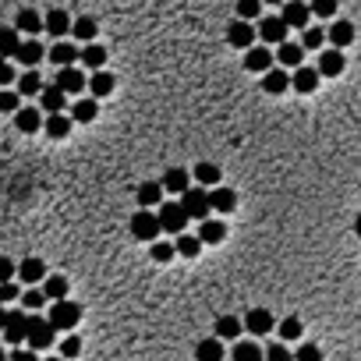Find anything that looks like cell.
<instances>
[{
	"instance_id": "cell-17",
	"label": "cell",
	"mask_w": 361,
	"mask_h": 361,
	"mask_svg": "<svg viewBox=\"0 0 361 361\" xmlns=\"http://www.w3.org/2000/svg\"><path fill=\"white\" fill-rule=\"evenodd\" d=\"M195 184L198 188H220L223 184V170L216 167V163H195Z\"/></svg>"
},
{
	"instance_id": "cell-29",
	"label": "cell",
	"mask_w": 361,
	"mask_h": 361,
	"mask_svg": "<svg viewBox=\"0 0 361 361\" xmlns=\"http://www.w3.org/2000/svg\"><path fill=\"white\" fill-rule=\"evenodd\" d=\"M43 22H46V32L54 36V39L68 36V32H71V25H75V22L68 18V11H50V15H46Z\"/></svg>"
},
{
	"instance_id": "cell-13",
	"label": "cell",
	"mask_w": 361,
	"mask_h": 361,
	"mask_svg": "<svg viewBox=\"0 0 361 361\" xmlns=\"http://www.w3.org/2000/svg\"><path fill=\"white\" fill-rule=\"evenodd\" d=\"M316 68H319V75H323V78H337V75L347 68V61H344V50H323Z\"/></svg>"
},
{
	"instance_id": "cell-31",
	"label": "cell",
	"mask_w": 361,
	"mask_h": 361,
	"mask_svg": "<svg viewBox=\"0 0 361 361\" xmlns=\"http://www.w3.org/2000/svg\"><path fill=\"white\" fill-rule=\"evenodd\" d=\"M22 32L18 29H11V25H0V57H15L18 54V46H22V39H18Z\"/></svg>"
},
{
	"instance_id": "cell-18",
	"label": "cell",
	"mask_w": 361,
	"mask_h": 361,
	"mask_svg": "<svg viewBox=\"0 0 361 361\" xmlns=\"http://www.w3.org/2000/svg\"><path fill=\"white\" fill-rule=\"evenodd\" d=\"M46 57L54 61L57 68H75V61H82V50H78L75 43H57V46L50 50Z\"/></svg>"
},
{
	"instance_id": "cell-36",
	"label": "cell",
	"mask_w": 361,
	"mask_h": 361,
	"mask_svg": "<svg viewBox=\"0 0 361 361\" xmlns=\"http://www.w3.org/2000/svg\"><path fill=\"white\" fill-rule=\"evenodd\" d=\"M82 64L103 71V64H107V50H103L99 43H85V46H82Z\"/></svg>"
},
{
	"instance_id": "cell-41",
	"label": "cell",
	"mask_w": 361,
	"mask_h": 361,
	"mask_svg": "<svg viewBox=\"0 0 361 361\" xmlns=\"http://www.w3.org/2000/svg\"><path fill=\"white\" fill-rule=\"evenodd\" d=\"M326 39H330V36H326L323 29H316V25L301 32V46H304V50H323V43H326Z\"/></svg>"
},
{
	"instance_id": "cell-20",
	"label": "cell",
	"mask_w": 361,
	"mask_h": 361,
	"mask_svg": "<svg viewBox=\"0 0 361 361\" xmlns=\"http://www.w3.org/2000/svg\"><path fill=\"white\" fill-rule=\"evenodd\" d=\"M290 89V75L283 71V68H270L266 75H263V92H270V96H283Z\"/></svg>"
},
{
	"instance_id": "cell-19",
	"label": "cell",
	"mask_w": 361,
	"mask_h": 361,
	"mask_svg": "<svg viewBox=\"0 0 361 361\" xmlns=\"http://www.w3.org/2000/svg\"><path fill=\"white\" fill-rule=\"evenodd\" d=\"M209 202H213V213H220V216H227V213H234L237 209V195L230 191V188H209Z\"/></svg>"
},
{
	"instance_id": "cell-47",
	"label": "cell",
	"mask_w": 361,
	"mask_h": 361,
	"mask_svg": "<svg viewBox=\"0 0 361 361\" xmlns=\"http://www.w3.org/2000/svg\"><path fill=\"white\" fill-rule=\"evenodd\" d=\"M78 354H82V340H78L75 333H68V337L61 340V358L71 361V358H78Z\"/></svg>"
},
{
	"instance_id": "cell-34",
	"label": "cell",
	"mask_w": 361,
	"mask_h": 361,
	"mask_svg": "<svg viewBox=\"0 0 361 361\" xmlns=\"http://www.w3.org/2000/svg\"><path fill=\"white\" fill-rule=\"evenodd\" d=\"M18 277L25 283H39V280H46V263L43 259H25V263H18Z\"/></svg>"
},
{
	"instance_id": "cell-32",
	"label": "cell",
	"mask_w": 361,
	"mask_h": 361,
	"mask_svg": "<svg viewBox=\"0 0 361 361\" xmlns=\"http://www.w3.org/2000/svg\"><path fill=\"white\" fill-rule=\"evenodd\" d=\"M114 85H117V78H114L110 71H96V75L89 78V92H92V99L110 96V92H114Z\"/></svg>"
},
{
	"instance_id": "cell-54",
	"label": "cell",
	"mask_w": 361,
	"mask_h": 361,
	"mask_svg": "<svg viewBox=\"0 0 361 361\" xmlns=\"http://www.w3.org/2000/svg\"><path fill=\"white\" fill-rule=\"evenodd\" d=\"M15 273H18V266H15L11 259H4V255H0V283H8Z\"/></svg>"
},
{
	"instance_id": "cell-48",
	"label": "cell",
	"mask_w": 361,
	"mask_h": 361,
	"mask_svg": "<svg viewBox=\"0 0 361 361\" xmlns=\"http://www.w3.org/2000/svg\"><path fill=\"white\" fill-rule=\"evenodd\" d=\"M22 301H25V308H32V312H36V308H43V304H46L50 297H46V294H43L39 287H29V290L22 294Z\"/></svg>"
},
{
	"instance_id": "cell-52",
	"label": "cell",
	"mask_w": 361,
	"mask_h": 361,
	"mask_svg": "<svg viewBox=\"0 0 361 361\" xmlns=\"http://www.w3.org/2000/svg\"><path fill=\"white\" fill-rule=\"evenodd\" d=\"M15 297H22V290H18L11 280H8V283H0V304H11Z\"/></svg>"
},
{
	"instance_id": "cell-14",
	"label": "cell",
	"mask_w": 361,
	"mask_h": 361,
	"mask_svg": "<svg viewBox=\"0 0 361 361\" xmlns=\"http://www.w3.org/2000/svg\"><path fill=\"white\" fill-rule=\"evenodd\" d=\"M43 57H46V50H43V43H39V39H22L18 54H15V61H18L22 68H36Z\"/></svg>"
},
{
	"instance_id": "cell-7",
	"label": "cell",
	"mask_w": 361,
	"mask_h": 361,
	"mask_svg": "<svg viewBox=\"0 0 361 361\" xmlns=\"http://www.w3.org/2000/svg\"><path fill=\"white\" fill-rule=\"evenodd\" d=\"M255 39H259V29H255L251 22L234 18V22L227 25V43H230V46H237V50H251Z\"/></svg>"
},
{
	"instance_id": "cell-22",
	"label": "cell",
	"mask_w": 361,
	"mask_h": 361,
	"mask_svg": "<svg viewBox=\"0 0 361 361\" xmlns=\"http://www.w3.org/2000/svg\"><path fill=\"white\" fill-rule=\"evenodd\" d=\"M163 191H174V195H184L188 188H191V174L184 170V167H170L167 174H163Z\"/></svg>"
},
{
	"instance_id": "cell-9",
	"label": "cell",
	"mask_w": 361,
	"mask_h": 361,
	"mask_svg": "<svg viewBox=\"0 0 361 361\" xmlns=\"http://www.w3.org/2000/svg\"><path fill=\"white\" fill-rule=\"evenodd\" d=\"M273 326H277V319H273L270 308H248V316H244V330H248L251 337H266Z\"/></svg>"
},
{
	"instance_id": "cell-53",
	"label": "cell",
	"mask_w": 361,
	"mask_h": 361,
	"mask_svg": "<svg viewBox=\"0 0 361 361\" xmlns=\"http://www.w3.org/2000/svg\"><path fill=\"white\" fill-rule=\"evenodd\" d=\"M11 82H15V68H11V61H8V57H0V89L11 85Z\"/></svg>"
},
{
	"instance_id": "cell-45",
	"label": "cell",
	"mask_w": 361,
	"mask_h": 361,
	"mask_svg": "<svg viewBox=\"0 0 361 361\" xmlns=\"http://www.w3.org/2000/svg\"><path fill=\"white\" fill-rule=\"evenodd\" d=\"M280 340H301V319L297 316H287L280 323Z\"/></svg>"
},
{
	"instance_id": "cell-55",
	"label": "cell",
	"mask_w": 361,
	"mask_h": 361,
	"mask_svg": "<svg viewBox=\"0 0 361 361\" xmlns=\"http://www.w3.org/2000/svg\"><path fill=\"white\" fill-rule=\"evenodd\" d=\"M11 361H39L36 351H11Z\"/></svg>"
},
{
	"instance_id": "cell-11",
	"label": "cell",
	"mask_w": 361,
	"mask_h": 361,
	"mask_svg": "<svg viewBox=\"0 0 361 361\" xmlns=\"http://www.w3.org/2000/svg\"><path fill=\"white\" fill-rule=\"evenodd\" d=\"M319 78H323V75H319V68H304V64H301V68H294L290 89H294V92H301V96H308V92H316V89H319Z\"/></svg>"
},
{
	"instance_id": "cell-43",
	"label": "cell",
	"mask_w": 361,
	"mask_h": 361,
	"mask_svg": "<svg viewBox=\"0 0 361 361\" xmlns=\"http://www.w3.org/2000/svg\"><path fill=\"white\" fill-rule=\"evenodd\" d=\"M18 110H22V92L0 89V114H18Z\"/></svg>"
},
{
	"instance_id": "cell-25",
	"label": "cell",
	"mask_w": 361,
	"mask_h": 361,
	"mask_svg": "<svg viewBox=\"0 0 361 361\" xmlns=\"http://www.w3.org/2000/svg\"><path fill=\"white\" fill-rule=\"evenodd\" d=\"M277 61H280V68H301V61H304V46H301V43H280Z\"/></svg>"
},
{
	"instance_id": "cell-5",
	"label": "cell",
	"mask_w": 361,
	"mask_h": 361,
	"mask_svg": "<svg viewBox=\"0 0 361 361\" xmlns=\"http://www.w3.org/2000/svg\"><path fill=\"white\" fill-rule=\"evenodd\" d=\"M244 68L251 75H266L270 68H277V54L266 46V43H255L251 50H244Z\"/></svg>"
},
{
	"instance_id": "cell-6",
	"label": "cell",
	"mask_w": 361,
	"mask_h": 361,
	"mask_svg": "<svg viewBox=\"0 0 361 361\" xmlns=\"http://www.w3.org/2000/svg\"><path fill=\"white\" fill-rule=\"evenodd\" d=\"M255 29H259V39L270 46H280V43H287V32H290V25L283 22V15H266V18H259V25H255Z\"/></svg>"
},
{
	"instance_id": "cell-51",
	"label": "cell",
	"mask_w": 361,
	"mask_h": 361,
	"mask_svg": "<svg viewBox=\"0 0 361 361\" xmlns=\"http://www.w3.org/2000/svg\"><path fill=\"white\" fill-rule=\"evenodd\" d=\"M266 361H294V351H287L283 344H270L266 347Z\"/></svg>"
},
{
	"instance_id": "cell-60",
	"label": "cell",
	"mask_w": 361,
	"mask_h": 361,
	"mask_svg": "<svg viewBox=\"0 0 361 361\" xmlns=\"http://www.w3.org/2000/svg\"><path fill=\"white\" fill-rule=\"evenodd\" d=\"M4 358H8V351H4V347H0V361H4Z\"/></svg>"
},
{
	"instance_id": "cell-35",
	"label": "cell",
	"mask_w": 361,
	"mask_h": 361,
	"mask_svg": "<svg viewBox=\"0 0 361 361\" xmlns=\"http://www.w3.org/2000/svg\"><path fill=\"white\" fill-rule=\"evenodd\" d=\"M71 124H75V121H71V117H64V114H46V124H43V128H46V135H50V138H68Z\"/></svg>"
},
{
	"instance_id": "cell-56",
	"label": "cell",
	"mask_w": 361,
	"mask_h": 361,
	"mask_svg": "<svg viewBox=\"0 0 361 361\" xmlns=\"http://www.w3.org/2000/svg\"><path fill=\"white\" fill-rule=\"evenodd\" d=\"M4 326H8V308L0 304V333H4Z\"/></svg>"
},
{
	"instance_id": "cell-33",
	"label": "cell",
	"mask_w": 361,
	"mask_h": 361,
	"mask_svg": "<svg viewBox=\"0 0 361 361\" xmlns=\"http://www.w3.org/2000/svg\"><path fill=\"white\" fill-rule=\"evenodd\" d=\"M15 29H18V32H25V36H39V32L46 29V22H43L36 11H29V8H25V11H18V22H15Z\"/></svg>"
},
{
	"instance_id": "cell-58",
	"label": "cell",
	"mask_w": 361,
	"mask_h": 361,
	"mask_svg": "<svg viewBox=\"0 0 361 361\" xmlns=\"http://www.w3.org/2000/svg\"><path fill=\"white\" fill-rule=\"evenodd\" d=\"M263 4H277V8H283V4H287V0H263Z\"/></svg>"
},
{
	"instance_id": "cell-4",
	"label": "cell",
	"mask_w": 361,
	"mask_h": 361,
	"mask_svg": "<svg viewBox=\"0 0 361 361\" xmlns=\"http://www.w3.org/2000/svg\"><path fill=\"white\" fill-rule=\"evenodd\" d=\"M131 234H135L138 241H160V234H163L160 216L152 213V209H138V213L131 216Z\"/></svg>"
},
{
	"instance_id": "cell-21",
	"label": "cell",
	"mask_w": 361,
	"mask_h": 361,
	"mask_svg": "<svg viewBox=\"0 0 361 361\" xmlns=\"http://www.w3.org/2000/svg\"><path fill=\"white\" fill-rule=\"evenodd\" d=\"M43 124H46V121H43V114H39L36 107H22V110L15 114V128H18L22 135H36Z\"/></svg>"
},
{
	"instance_id": "cell-27",
	"label": "cell",
	"mask_w": 361,
	"mask_h": 361,
	"mask_svg": "<svg viewBox=\"0 0 361 361\" xmlns=\"http://www.w3.org/2000/svg\"><path fill=\"white\" fill-rule=\"evenodd\" d=\"M160 202H163V184L160 181L138 184V205H142V209H152V205H160Z\"/></svg>"
},
{
	"instance_id": "cell-57",
	"label": "cell",
	"mask_w": 361,
	"mask_h": 361,
	"mask_svg": "<svg viewBox=\"0 0 361 361\" xmlns=\"http://www.w3.org/2000/svg\"><path fill=\"white\" fill-rule=\"evenodd\" d=\"M354 234L361 237V213H358V220H354Z\"/></svg>"
},
{
	"instance_id": "cell-28",
	"label": "cell",
	"mask_w": 361,
	"mask_h": 361,
	"mask_svg": "<svg viewBox=\"0 0 361 361\" xmlns=\"http://www.w3.org/2000/svg\"><path fill=\"white\" fill-rule=\"evenodd\" d=\"M230 354L234 361H266V347H259L255 340H237Z\"/></svg>"
},
{
	"instance_id": "cell-39",
	"label": "cell",
	"mask_w": 361,
	"mask_h": 361,
	"mask_svg": "<svg viewBox=\"0 0 361 361\" xmlns=\"http://www.w3.org/2000/svg\"><path fill=\"white\" fill-rule=\"evenodd\" d=\"M43 294H46L50 301H64V297H68V280H64V277H46V280H43Z\"/></svg>"
},
{
	"instance_id": "cell-2",
	"label": "cell",
	"mask_w": 361,
	"mask_h": 361,
	"mask_svg": "<svg viewBox=\"0 0 361 361\" xmlns=\"http://www.w3.org/2000/svg\"><path fill=\"white\" fill-rule=\"evenodd\" d=\"M181 205H184V213L191 216V220H209V213H213V202H209V188H188L184 195H181Z\"/></svg>"
},
{
	"instance_id": "cell-49",
	"label": "cell",
	"mask_w": 361,
	"mask_h": 361,
	"mask_svg": "<svg viewBox=\"0 0 361 361\" xmlns=\"http://www.w3.org/2000/svg\"><path fill=\"white\" fill-rule=\"evenodd\" d=\"M294 361H323V351H319L316 344H301V347L294 351Z\"/></svg>"
},
{
	"instance_id": "cell-40",
	"label": "cell",
	"mask_w": 361,
	"mask_h": 361,
	"mask_svg": "<svg viewBox=\"0 0 361 361\" xmlns=\"http://www.w3.org/2000/svg\"><path fill=\"white\" fill-rule=\"evenodd\" d=\"M18 92H22V96H39V92H43V78H39L36 68H29V71L18 78Z\"/></svg>"
},
{
	"instance_id": "cell-37",
	"label": "cell",
	"mask_w": 361,
	"mask_h": 361,
	"mask_svg": "<svg viewBox=\"0 0 361 361\" xmlns=\"http://www.w3.org/2000/svg\"><path fill=\"white\" fill-rule=\"evenodd\" d=\"M244 330V319H234V316H220L216 319V337L220 340H237Z\"/></svg>"
},
{
	"instance_id": "cell-23",
	"label": "cell",
	"mask_w": 361,
	"mask_h": 361,
	"mask_svg": "<svg viewBox=\"0 0 361 361\" xmlns=\"http://www.w3.org/2000/svg\"><path fill=\"white\" fill-rule=\"evenodd\" d=\"M326 36H330L333 50H344V46H351V43H354V25H351V22H344V18H337V22L326 29Z\"/></svg>"
},
{
	"instance_id": "cell-24",
	"label": "cell",
	"mask_w": 361,
	"mask_h": 361,
	"mask_svg": "<svg viewBox=\"0 0 361 361\" xmlns=\"http://www.w3.org/2000/svg\"><path fill=\"white\" fill-rule=\"evenodd\" d=\"M198 237H202V244H220L223 237H227V223L223 220H202L198 223Z\"/></svg>"
},
{
	"instance_id": "cell-1",
	"label": "cell",
	"mask_w": 361,
	"mask_h": 361,
	"mask_svg": "<svg viewBox=\"0 0 361 361\" xmlns=\"http://www.w3.org/2000/svg\"><path fill=\"white\" fill-rule=\"evenodd\" d=\"M50 323H54L57 330H64V333H71L78 323H82V304H75V301H54L50 304V316H46Z\"/></svg>"
},
{
	"instance_id": "cell-8",
	"label": "cell",
	"mask_w": 361,
	"mask_h": 361,
	"mask_svg": "<svg viewBox=\"0 0 361 361\" xmlns=\"http://www.w3.org/2000/svg\"><path fill=\"white\" fill-rule=\"evenodd\" d=\"M156 216H160V227H163L167 234H184V227H188V220H191V216L184 213L181 202H167Z\"/></svg>"
},
{
	"instance_id": "cell-59",
	"label": "cell",
	"mask_w": 361,
	"mask_h": 361,
	"mask_svg": "<svg viewBox=\"0 0 361 361\" xmlns=\"http://www.w3.org/2000/svg\"><path fill=\"white\" fill-rule=\"evenodd\" d=\"M43 361H64V358H61V354H57V358H43Z\"/></svg>"
},
{
	"instance_id": "cell-3",
	"label": "cell",
	"mask_w": 361,
	"mask_h": 361,
	"mask_svg": "<svg viewBox=\"0 0 361 361\" xmlns=\"http://www.w3.org/2000/svg\"><path fill=\"white\" fill-rule=\"evenodd\" d=\"M54 337H57V326L43 319V316H29V347L32 351H46V347H54Z\"/></svg>"
},
{
	"instance_id": "cell-30",
	"label": "cell",
	"mask_w": 361,
	"mask_h": 361,
	"mask_svg": "<svg viewBox=\"0 0 361 361\" xmlns=\"http://www.w3.org/2000/svg\"><path fill=\"white\" fill-rule=\"evenodd\" d=\"M96 114H99V103H96L92 96L78 99L75 107H71V121H75V124H89V121H96Z\"/></svg>"
},
{
	"instance_id": "cell-12",
	"label": "cell",
	"mask_w": 361,
	"mask_h": 361,
	"mask_svg": "<svg viewBox=\"0 0 361 361\" xmlns=\"http://www.w3.org/2000/svg\"><path fill=\"white\" fill-rule=\"evenodd\" d=\"M4 340H8V344H25V340H29V316H25V312H8Z\"/></svg>"
},
{
	"instance_id": "cell-16",
	"label": "cell",
	"mask_w": 361,
	"mask_h": 361,
	"mask_svg": "<svg viewBox=\"0 0 361 361\" xmlns=\"http://www.w3.org/2000/svg\"><path fill=\"white\" fill-rule=\"evenodd\" d=\"M57 85H61L68 96H78L82 89H89V78H85L78 68H61V71H57Z\"/></svg>"
},
{
	"instance_id": "cell-38",
	"label": "cell",
	"mask_w": 361,
	"mask_h": 361,
	"mask_svg": "<svg viewBox=\"0 0 361 361\" xmlns=\"http://www.w3.org/2000/svg\"><path fill=\"white\" fill-rule=\"evenodd\" d=\"M96 18H89V15H82V18H75V25H71V36L75 39H82V43H92L96 39Z\"/></svg>"
},
{
	"instance_id": "cell-10",
	"label": "cell",
	"mask_w": 361,
	"mask_h": 361,
	"mask_svg": "<svg viewBox=\"0 0 361 361\" xmlns=\"http://www.w3.org/2000/svg\"><path fill=\"white\" fill-rule=\"evenodd\" d=\"M64 103H68V92L54 82V85H43V92H39V110H46V114H64Z\"/></svg>"
},
{
	"instance_id": "cell-50",
	"label": "cell",
	"mask_w": 361,
	"mask_h": 361,
	"mask_svg": "<svg viewBox=\"0 0 361 361\" xmlns=\"http://www.w3.org/2000/svg\"><path fill=\"white\" fill-rule=\"evenodd\" d=\"M312 15L316 18H333L337 15V0H312Z\"/></svg>"
},
{
	"instance_id": "cell-42",
	"label": "cell",
	"mask_w": 361,
	"mask_h": 361,
	"mask_svg": "<svg viewBox=\"0 0 361 361\" xmlns=\"http://www.w3.org/2000/svg\"><path fill=\"white\" fill-rule=\"evenodd\" d=\"M198 251H202V237H177V255H184V259H198Z\"/></svg>"
},
{
	"instance_id": "cell-44",
	"label": "cell",
	"mask_w": 361,
	"mask_h": 361,
	"mask_svg": "<svg viewBox=\"0 0 361 361\" xmlns=\"http://www.w3.org/2000/svg\"><path fill=\"white\" fill-rule=\"evenodd\" d=\"M177 255V244L170 241H152V263H170Z\"/></svg>"
},
{
	"instance_id": "cell-15",
	"label": "cell",
	"mask_w": 361,
	"mask_h": 361,
	"mask_svg": "<svg viewBox=\"0 0 361 361\" xmlns=\"http://www.w3.org/2000/svg\"><path fill=\"white\" fill-rule=\"evenodd\" d=\"M280 15H283V22H287L290 29H308V15H312V8L301 4V0H287Z\"/></svg>"
},
{
	"instance_id": "cell-46",
	"label": "cell",
	"mask_w": 361,
	"mask_h": 361,
	"mask_svg": "<svg viewBox=\"0 0 361 361\" xmlns=\"http://www.w3.org/2000/svg\"><path fill=\"white\" fill-rule=\"evenodd\" d=\"M259 8H263V0H237V18H244V22H251V18H259Z\"/></svg>"
},
{
	"instance_id": "cell-26",
	"label": "cell",
	"mask_w": 361,
	"mask_h": 361,
	"mask_svg": "<svg viewBox=\"0 0 361 361\" xmlns=\"http://www.w3.org/2000/svg\"><path fill=\"white\" fill-rule=\"evenodd\" d=\"M195 358H198V361H223V340H220V337H205V340H198Z\"/></svg>"
}]
</instances>
